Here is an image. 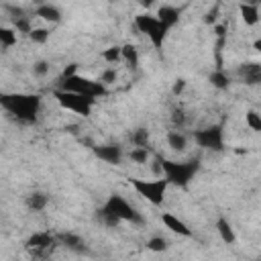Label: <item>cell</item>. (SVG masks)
I'll return each mask as SVG.
<instances>
[{
    "mask_svg": "<svg viewBox=\"0 0 261 261\" xmlns=\"http://www.w3.org/2000/svg\"><path fill=\"white\" fill-rule=\"evenodd\" d=\"M0 104L22 122H35L41 98L37 94H0Z\"/></svg>",
    "mask_w": 261,
    "mask_h": 261,
    "instance_id": "obj_1",
    "label": "cell"
},
{
    "mask_svg": "<svg viewBox=\"0 0 261 261\" xmlns=\"http://www.w3.org/2000/svg\"><path fill=\"white\" fill-rule=\"evenodd\" d=\"M100 218H102L106 224H110V226L118 224L120 220H128V222H137V224L143 222V216H141L122 196H116V194L110 196L108 202L102 206Z\"/></svg>",
    "mask_w": 261,
    "mask_h": 261,
    "instance_id": "obj_2",
    "label": "cell"
},
{
    "mask_svg": "<svg viewBox=\"0 0 261 261\" xmlns=\"http://www.w3.org/2000/svg\"><path fill=\"white\" fill-rule=\"evenodd\" d=\"M163 173H165V181L167 184H175V186H188L190 179L194 177V173L198 171V161H184V163H177V161H167V159H161L159 161Z\"/></svg>",
    "mask_w": 261,
    "mask_h": 261,
    "instance_id": "obj_3",
    "label": "cell"
},
{
    "mask_svg": "<svg viewBox=\"0 0 261 261\" xmlns=\"http://www.w3.org/2000/svg\"><path fill=\"white\" fill-rule=\"evenodd\" d=\"M61 90L63 92H73V94H80V96H88V98H98L102 96L106 90L100 82H94V80H88L84 75H69V77H61Z\"/></svg>",
    "mask_w": 261,
    "mask_h": 261,
    "instance_id": "obj_4",
    "label": "cell"
},
{
    "mask_svg": "<svg viewBox=\"0 0 261 261\" xmlns=\"http://www.w3.org/2000/svg\"><path fill=\"white\" fill-rule=\"evenodd\" d=\"M135 27L151 39L153 47L159 49V47L163 45L165 35H167V29L157 20V16H151V14H139V16L135 18Z\"/></svg>",
    "mask_w": 261,
    "mask_h": 261,
    "instance_id": "obj_5",
    "label": "cell"
},
{
    "mask_svg": "<svg viewBox=\"0 0 261 261\" xmlns=\"http://www.w3.org/2000/svg\"><path fill=\"white\" fill-rule=\"evenodd\" d=\"M133 188L145 196L151 204L161 206L163 198H165V190H167V181L165 179H133Z\"/></svg>",
    "mask_w": 261,
    "mask_h": 261,
    "instance_id": "obj_6",
    "label": "cell"
},
{
    "mask_svg": "<svg viewBox=\"0 0 261 261\" xmlns=\"http://www.w3.org/2000/svg\"><path fill=\"white\" fill-rule=\"evenodd\" d=\"M55 100L63 108L73 110L82 116H88L92 112V106H94V98L80 96V94H73V92H63V90H55Z\"/></svg>",
    "mask_w": 261,
    "mask_h": 261,
    "instance_id": "obj_7",
    "label": "cell"
},
{
    "mask_svg": "<svg viewBox=\"0 0 261 261\" xmlns=\"http://www.w3.org/2000/svg\"><path fill=\"white\" fill-rule=\"evenodd\" d=\"M194 139L200 147L204 149H214V151H220L222 149V126L216 124V126H208L204 130H196L194 133Z\"/></svg>",
    "mask_w": 261,
    "mask_h": 261,
    "instance_id": "obj_8",
    "label": "cell"
},
{
    "mask_svg": "<svg viewBox=\"0 0 261 261\" xmlns=\"http://www.w3.org/2000/svg\"><path fill=\"white\" fill-rule=\"evenodd\" d=\"M94 153L98 159L106 161V163H112V165H118L120 163V157H122V151L118 145H98L94 147Z\"/></svg>",
    "mask_w": 261,
    "mask_h": 261,
    "instance_id": "obj_9",
    "label": "cell"
},
{
    "mask_svg": "<svg viewBox=\"0 0 261 261\" xmlns=\"http://www.w3.org/2000/svg\"><path fill=\"white\" fill-rule=\"evenodd\" d=\"M53 237L49 232H35L29 241H27V247L33 251V253H45L53 247Z\"/></svg>",
    "mask_w": 261,
    "mask_h": 261,
    "instance_id": "obj_10",
    "label": "cell"
},
{
    "mask_svg": "<svg viewBox=\"0 0 261 261\" xmlns=\"http://www.w3.org/2000/svg\"><path fill=\"white\" fill-rule=\"evenodd\" d=\"M239 75L245 80V84L255 86L261 80V65L259 63H245L239 67Z\"/></svg>",
    "mask_w": 261,
    "mask_h": 261,
    "instance_id": "obj_11",
    "label": "cell"
},
{
    "mask_svg": "<svg viewBox=\"0 0 261 261\" xmlns=\"http://www.w3.org/2000/svg\"><path fill=\"white\" fill-rule=\"evenodd\" d=\"M157 20L169 31V29L179 20V12H177V8H173V6H161V8L157 10Z\"/></svg>",
    "mask_w": 261,
    "mask_h": 261,
    "instance_id": "obj_12",
    "label": "cell"
},
{
    "mask_svg": "<svg viewBox=\"0 0 261 261\" xmlns=\"http://www.w3.org/2000/svg\"><path fill=\"white\" fill-rule=\"evenodd\" d=\"M161 220H163V224H165L171 232H177V234H184V237H190V234H192V230L186 226V222H181L177 216H173V214H169V212H165V214L161 216Z\"/></svg>",
    "mask_w": 261,
    "mask_h": 261,
    "instance_id": "obj_13",
    "label": "cell"
},
{
    "mask_svg": "<svg viewBox=\"0 0 261 261\" xmlns=\"http://www.w3.org/2000/svg\"><path fill=\"white\" fill-rule=\"evenodd\" d=\"M57 241L61 245H65L67 249H73V251H84V241L77 237V234H71V232H61L57 234Z\"/></svg>",
    "mask_w": 261,
    "mask_h": 261,
    "instance_id": "obj_14",
    "label": "cell"
},
{
    "mask_svg": "<svg viewBox=\"0 0 261 261\" xmlns=\"http://www.w3.org/2000/svg\"><path fill=\"white\" fill-rule=\"evenodd\" d=\"M37 16H41L43 20H49V22H57L61 18V12L51 4H43L37 8Z\"/></svg>",
    "mask_w": 261,
    "mask_h": 261,
    "instance_id": "obj_15",
    "label": "cell"
},
{
    "mask_svg": "<svg viewBox=\"0 0 261 261\" xmlns=\"http://www.w3.org/2000/svg\"><path fill=\"white\" fill-rule=\"evenodd\" d=\"M216 228H218V232H220V239H222L226 245L234 243V232H232V226H230V222H228V220L220 218V220L216 222Z\"/></svg>",
    "mask_w": 261,
    "mask_h": 261,
    "instance_id": "obj_16",
    "label": "cell"
},
{
    "mask_svg": "<svg viewBox=\"0 0 261 261\" xmlns=\"http://www.w3.org/2000/svg\"><path fill=\"white\" fill-rule=\"evenodd\" d=\"M241 14L247 24H257V20H259V10L255 4H241Z\"/></svg>",
    "mask_w": 261,
    "mask_h": 261,
    "instance_id": "obj_17",
    "label": "cell"
},
{
    "mask_svg": "<svg viewBox=\"0 0 261 261\" xmlns=\"http://www.w3.org/2000/svg\"><path fill=\"white\" fill-rule=\"evenodd\" d=\"M167 143H169L171 149H175V151H184L188 141H186V137H184L179 130H171V133L167 135Z\"/></svg>",
    "mask_w": 261,
    "mask_h": 261,
    "instance_id": "obj_18",
    "label": "cell"
},
{
    "mask_svg": "<svg viewBox=\"0 0 261 261\" xmlns=\"http://www.w3.org/2000/svg\"><path fill=\"white\" fill-rule=\"evenodd\" d=\"M27 206L33 208V210H43L47 206V196L41 194V192H33L29 198H27Z\"/></svg>",
    "mask_w": 261,
    "mask_h": 261,
    "instance_id": "obj_19",
    "label": "cell"
},
{
    "mask_svg": "<svg viewBox=\"0 0 261 261\" xmlns=\"http://www.w3.org/2000/svg\"><path fill=\"white\" fill-rule=\"evenodd\" d=\"M120 57H124L130 63V67H137V63H139V53H137V49L133 45L120 47Z\"/></svg>",
    "mask_w": 261,
    "mask_h": 261,
    "instance_id": "obj_20",
    "label": "cell"
},
{
    "mask_svg": "<svg viewBox=\"0 0 261 261\" xmlns=\"http://www.w3.org/2000/svg\"><path fill=\"white\" fill-rule=\"evenodd\" d=\"M147 249H149V251H155V253H161V251L167 249V241H165L163 237H153V239H149Z\"/></svg>",
    "mask_w": 261,
    "mask_h": 261,
    "instance_id": "obj_21",
    "label": "cell"
},
{
    "mask_svg": "<svg viewBox=\"0 0 261 261\" xmlns=\"http://www.w3.org/2000/svg\"><path fill=\"white\" fill-rule=\"evenodd\" d=\"M0 43L4 47H12L16 43V33L12 29H0Z\"/></svg>",
    "mask_w": 261,
    "mask_h": 261,
    "instance_id": "obj_22",
    "label": "cell"
},
{
    "mask_svg": "<svg viewBox=\"0 0 261 261\" xmlns=\"http://www.w3.org/2000/svg\"><path fill=\"white\" fill-rule=\"evenodd\" d=\"M133 143H135L137 147H147V143H149V133H147L145 128H137V130L133 133Z\"/></svg>",
    "mask_w": 261,
    "mask_h": 261,
    "instance_id": "obj_23",
    "label": "cell"
},
{
    "mask_svg": "<svg viewBox=\"0 0 261 261\" xmlns=\"http://www.w3.org/2000/svg\"><path fill=\"white\" fill-rule=\"evenodd\" d=\"M130 159H133L135 163H145V161L149 159V151H147V147H135V149L130 151Z\"/></svg>",
    "mask_w": 261,
    "mask_h": 261,
    "instance_id": "obj_24",
    "label": "cell"
},
{
    "mask_svg": "<svg viewBox=\"0 0 261 261\" xmlns=\"http://www.w3.org/2000/svg\"><path fill=\"white\" fill-rule=\"evenodd\" d=\"M29 37L35 41V43H45L49 39V31L47 29H31Z\"/></svg>",
    "mask_w": 261,
    "mask_h": 261,
    "instance_id": "obj_25",
    "label": "cell"
},
{
    "mask_svg": "<svg viewBox=\"0 0 261 261\" xmlns=\"http://www.w3.org/2000/svg\"><path fill=\"white\" fill-rule=\"evenodd\" d=\"M210 82H212V86H216V88H226L228 86V77L222 73V71H214L212 75H210Z\"/></svg>",
    "mask_w": 261,
    "mask_h": 261,
    "instance_id": "obj_26",
    "label": "cell"
},
{
    "mask_svg": "<svg viewBox=\"0 0 261 261\" xmlns=\"http://www.w3.org/2000/svg\"><path fill=\"white\" fill-rule=\"evenodd\" d=\"M247 124H249L253 130H261V116H259L255 110L247 112Z\"/></svg>",
    "mask_w": 261,
    "mask_h": 261,
    "instance_id": "obj_27",
    "label": "cell"
},
{
    "mask_svg": "<svg viewBox=\"0 0 261 261\" xmlns=\"http://www.w3.org/2000/svg\"><path fill=\"white\" fill-rule=\"evenodd\" d=\"M102 57H104L106 61H118V59H120V47H108V49L102 53Z\"/></svg>",
    "mask_w": 261,
    "mask_h": 261,
    "instance_id": "obj_28",
    "label": "cell"
},
{
    "mask_svg": "<svg viewBox=\"0 0 261 261\" xmlns=\"http://www.w3.org/2000/svg\"><path fill=\"white\" fill-rule=\"evenodd\" d=\"M14 27H16L18 31H22V33H31V24H29L27 16H18V18H14Z\"/></svg>",
    "mask_w": 261,
    "mask_h": 261,
    "instance_id": "obj_29",
    "label": "cell"
},
{
    "mask_svg": "<svg viewBox=\"0 0 261 261\" xmlns=\"http://www.w3.org/2000/svg\"><path fill=\"white\" fill-rule=\"evenodd\" d=\"M114 80H116V71H114V69H108V71H104L100 84L104 86V84H110V82H114Z\"/></svg>",
    "mask_w": 261,
    "mask_h": 261,
    "instance_id": "obj_30",
    "label": "cell"
},
{
    "mask_svg": "<svg viewBox=\"0 0 261 261\" xmlns=\"http://www.w3.org/2000/svg\"><path fill=\"white\" fill-rule=\"evenodd\" d=\"M33 71H35L37 75H45V73L49 71V65H47L45 61H39V63H37V65L33 67Z\"/></svg>",
    "mask_w": 261,
    "mask_h": 261,
    "instance_id": "obj_31",
    "label": "cell"
},
{
    "mask_svg": "<svg viewBox=\"0 0 261 261\" xmlns=\"http://www.w3.org/2000/svg\"><path fill=\"white\" fill-rule=\"evenodd\" d=\"M184 120H186V116H184V112H179V110H175V112H173V122H175V124H184Z\"/></svg>",
    "mask_w": 261,
    "mask_h": 261,
    "instance_id": "obj_32",
    "label": "cell"
},
{
    "mask_svg": "<svg viewBox=\"0 0 261 261\" xmlns=\"http://www.w3.org/2000/svg\"><path fill=\"white\" fill-rule=\"evenodd\" d=\"M184 88H186V82H184V80H177L175 86H173V94H179Z\"/></svg>",
    "mask_w": 261,
    "mask_h": 261,
    "instance_id": "obj_33",
    "label": "cell"
}]
</instances>
